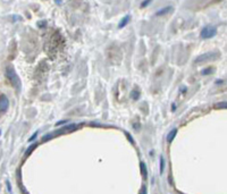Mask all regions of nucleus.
<instances>
[{
    "mask_svg": "<svg viewBox=\"0 0 227 194\" xmlns=\"http://www.w3.org/2000/svg\"><path fill=\"white\" fill-rule=\"evenodd\" d=\"M215 108H216V109H226L227 108L226 101H222V102L216 103V104H215Z\"/></svg>",
    "mask_w": 227,
    "mask_h": 194,
    "instance_id": "nucleus-10",
    "label": "nucleus"
},
{
    "mask_svg": "<svg viewBox=\"0 0 227 194\" xmlns=\"http://www.w3.org/2000/svg\"><path fill=\"white\" fill-rule=\"evenodd\" d=\"M140 169H141V173H142V176L143 178H147L148 177V169H147V166L143 161L140 162Z\"/></svg>",
    "mask_w": 227,
    "mask_h": 194,
    "instance_id": "nucleus-8",
    "label": "nucleus"
},
{
    "mask_svg": "<svg viewBox=\"0 0 227 194\" xmlns=\"http://www.w3.org/2000/svg\"><path fill=\"white\" fill-rule=\"evenodd\" d=\"M216 34H217V28L216 27H213V26H206V27L202 28V31L200 33V37L202 39H211Z\"/></svg>",
    "mask_w": 227,
    "mask_h": 194,
    "instance_id": "nucleus-2",
    "label": "nucleus"
},
{
    "mask_svg": "<svg viewBox=\"0 0 227 194\" xmlns=\"http://www.w3.org/2000/svg\"><path fill=\"white\" fill-rule=\"evenodd\" d=\"M65 123H67V120H59V121H57L56 123V126H60V125H63V124H65Z\"/></svg>",
    "mask_w": 227,
    "mask_h": 194,
    "instance_id": "nucleus-20",
    "label": "nucleus"
},
{
    "mask_svg": "<svg viewBox=\"0 0 227 194\" xmlns=\"http://www.w3.org/2000/svg\"><path fill=\"white\" fill-rule=\"evenodd\" d=\"M165 159H164V157L162 155H160V174H162L164 173V169H165Z\"/></svg>",
    "mask_w": 227,
    "mask_h": 194,
    "instance_id": "nucleus-11",
    "label": "nucleus"
},
{
    "mask_svg": "<svg viewBox=\"0 0 227 194\" xmlns=\"http://www.w3.org/2000/svg\"><path fill=\"white\" fill-rule=\"evenodd\" d=\"M37 24H38L39 27H41V28H44V27H47V22H46V20H39Z\"/></svg>",
    "mask_w": 227,
    "mask_h": 194,
    "instance_id": "nucleus-14",
    "label": "nucleus"
},
{
    "mask_svg": "<svg viewBox=\"0 0 227 194\" xmlns=\"http://www.w3.org/2000/svg\"><path fill=\"white\" fill-rule=\"evenodd\" d=\"M131 97H132L133 100H137L139 97H140V92L137 90H134V91H132V93H131Z\"/></svg>",
    "mask_w": 227,
    "mask_h": 194,
    "instance_id": "nucleus-12",
    "label": "nucleus"
},
{
    "mask_svg": "<svg viewBox=\"0 0 227 194\" xmlns=\"http://www.w3.org/2000/svg\"><path fill=\"white\" fill-rule=\"evenodd\" d=\"M0 135H1V131H0Z\"/></svg>",
    "mask_w": 227,
    "mask_h": 194,
    "instance_id": "nucleus-24",
    "label": "nucleus"
},
{
    "mask_svg": "<svg viewBox=\"0 0 227 194\" xmlns=\"http://www.w3.org/2000/svg\"><path fill=\"white\" fill-rule=\"evenodd\" d=\"M130 20H131V16L130 15H126L125 17H123L120 22H119V24H118V28H123V27H125L128 23H130Z\"/></svg>",
    "mask_w": 227,
    "mask_h": 194,
    "instance_id": "nucleus-6",
    "label": "nucleus"
},
{
    "mask_svg": "<svg viewBox=\"0 0 227 194\" xmlns=\"http://www.w3.org/2000/svg\"><path fill=\"white\" fill-rule=\"evenodd\" d=\"M37 148H38V143H33L32 145H30V147L26 149V151H25V155H26V157H29V155H31V153H32Z\"/></svg>",
    "mask_w": 227,
    "mask_h": 194,
    "instance_id": "nucleus-9",
    "label": "nucleus"
},
{
    "mask_svg": "<svg viewBox=\"0 0 227 194\" xmlns=\"http://www.w3.org/2000/svg\"><path fill=\"white\" fill-rule=\"evenodd\" d=\"M218 55L217 54H213V52H208V54H203V55H200L199 57L195 58V62L196 64H200V62H203V61H209V60H212V59L217 58Z\"/></svg>",
    "mask_w": 227,
    "mask_h": 194,
    "instance_id": "nucleus-3",
    "label": "nucleus"
},
{
    "mask_svg": "<svg viewBox=\"0 0 227 194\" xmlns=\"http://www.w3.org/2000/svg\"><path fill=\"white\" fill-rule=\"evenodd\" d=\"M8 108H9V101H8V99L5 97V96H2V97L0 98V113L7 111Z\"/></svg>",
    "mask_w": 227,
    "mask_h": 194,
    "instance_id": "nucleus-4",
    "label": "nucleus"
},
{
    "mask_svg": "<svg viewBox=\"0 0 227 194\" xmlns=\"http://www.w3.org/2000/svg\"><path fill=\"white\" fill-rule=\"evenodd\" d=\"M211 72H213V69L211 68V67H209V68H206V69H203L202 71V75H209V74H211Z\"/></svg>",
    "mask_w": 227,
    "mask_h": 194,
    "instance_id": "nucleus-13",
    "label": "nucleus"
},
{
    "mask_svg": "<svg viewBox=\"0 0 227 194\" xmlns=\"http://www.w3.org/2000/svg\"><path fill=\"white\" fill-rule=\"evenodd\" d=\"M6 185H7L8 192H12V186H10V183H9V180H6Z\"/></svg>",
    "mask_w": 227,
    "mask_h": 194,
    "instance_id": "nucleus-19",
    "label": "nucleus"
},
{
    "mask_svg": "<svg viewBox=\"0 0 227 194\" xmlns=\"http://www.w3.org/2000/svg\"><path fill=\"white\" fill-rule=\"evenodd\" d=\"M124 133H125V135H126V137H127V140H128V141H130L132 144H135V142H134V140H133V137L131 136V134H130L128 132H126V131H125Z\"/></svg>",
    "mask_w": 227,
    "mask_h": 194,
    "instance_id": "nucleus-15",
    "label": "nucleus"
},
{
    "mask_svg": "<svg viewBox=\"0 0 227 194\" xmlns=\"http://www.w3.org/2000/svg\"><path fill=\"white\" fill-rule=\"evenodd\" d=\"M142 193H147V189H145V186H143L142 187V191H141Z\"/></svg>",
    "mask_w": 227,
    "mask_h": 194,
    "instance_id": "nucleus-23",
    "label": "nucleus"
},
{
    "mask_svg": "<svg viewBox=\"0 0 227 194\" xmlns=\"http://www.w3.org/2000/svg\"><path fill=\"white\" fill-rule=\"evenodd\" d=\"M55 2L57 5H63V0H55Z\"/></svg>",
    "mask_w": 227,
    "mask_h": 194,
    "instance_id": "nucleus-21",
    "label": "nucleus"
},
{
    "mask_svg": "<svg viewBox=\"0 0 227 194\" xmlns=\"http://www.w3.org/2000/svg\"><path fill=\"white\" fill-rule=\"evenodd\" d=\"M173 10V7L171 6H168V7H164V8H161V9H159L157 13H156V16H164V15H166V14H168Z\"/></svg>",
    "mask_w": 227,
    "mask_h": 194,
    "instance_id": "nucleus-5",
    "label": "nucleus"
},
{
    "mask_svg": "<svg viewBox=\"0 0 227 194\" xmlns=\"http://www.w3.org/2000/svg\"><path fill=\"white\" fill-rule=\"evenodd\" d=\"M13 20H14V22L22 20V17H20V16H18V15H15V16H13Z\"/></svg>",
    "mask_w": 227,
    "mask_h": 194,
    "instance_id": "nucleus-18",
    "label": "nucleus"
},
{
    "mask_svg": "<svg viewBox=\"0 0 227 194\" xmlns=\"http://www.w3.org/2000/svg\"><path fill=\"white\" fill-rule=\"evenodd\" d=\"M38 134H39V132H38V131H37V132H35V133H34L33 135L31 136L30 138H29V142H32L33 140H35V138H37V136H38Z\"/></svg>",
    "mask_w": 227,
    "mask_h": 194,
    "instance_id": "nucleus-17",
    "label": "nucleus"
},
{
    "mask_svg": "<svg viewBox=\"0 0 227 194\" xmlns=\"http://www.w3.org/2000/svg\"><path fill=\"white\" fill-rule=\"evenodd\" d=\"M171 110H173V111H175V110H176V104H175V103H173V104H171Z\"/></svg>",
    "mask_w": 227,
    "mask_h": 194,
    "instance_id": "nucleus-22",
    "label": "nucleus"
},
{
    "mask_svg": "<svg viewBox=\"0 0 227 194\" xmlns=\"http://www.w3.org/2000/svg\"><path fill=\"white\" fill-rule=\"evenodd\" d=\"M152 2V0H144L142 3H141V8H145L147 6H149Z\"/></svg>",
    "mask_w": 227,
    "mask_h": 194,
    "instance_id": "nucleus-16",
    "label": "nucleus"
},
{
    "mask_svg": "<svg viewBox=\"0 0 227 194\" xmlns=\"http://www.w3.org/2000/svg\"><path fill=\"white\" fill-rule=\"evenodd\" d=\"M6 77L8 78V81L10 82L12 86L16 90V92L19 93L20 92V89H22V82H20V78L17 75L15 68L12 65H8L6 67Z\"/></svg>",
    "mask_w": 227,
    "mask_h": 194,
    "instance_id": "nucleus-1",
    "label": "nucleus"
},
{
    "mask_svg": "<svg viewBox=\"0 0 227 194\" xmlns=\"http://www.w3.org/2000/svg\"><path fill=\"white\" fill-rule=\"evenodd\" d=\"M176 135H177V128L171 130L169 133H168V135H167V142H168V143H171V142L174 141V138H175V136Z\"/></svg>",
    "mask_w": 227,
    "mask_h": 194,
    "instance_id": "nucleus-7",
    "label": "nucleus"
}]
</instances>
